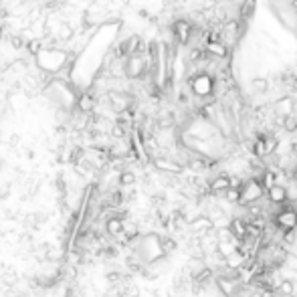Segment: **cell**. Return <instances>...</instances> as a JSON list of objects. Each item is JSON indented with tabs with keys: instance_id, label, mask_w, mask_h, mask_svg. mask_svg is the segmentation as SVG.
<instances>
[{
	"instance_id": "obj_1",
	"label": "cell",
	"mask_w": 297,
	"mask_h": 297,
	"mask_svg": "<svg viewBox=\"0 0 297 297\" xmlns=\"http://www.w3.org/2000/svg\"><path fill=\"white\" fill-rule=\"evenodd\" d=\"M117 35H119V22L115 20L101 22L91 31L89 38L81 47V51L73 53L75 57H73L71 71L67 75V79L73 83L77 93L89 91L93 83L99 79V75L111 65L113 45L117 40Z\"/></svg>"
},
{
	"instance_id": "obj_2",
	"label": "cell",
	"mask_w": 297,
	"mask_h": 297,
	"mask_svg": "<svg viewBox=\"0 0 297 297\" xmlns=\"http://www.w3.org/2000/svg\"><path fill=\"white\" fill-rule=\"evenodd\" d=\"M73 53L69 49L63 47H43L40 53L35 57L37 69L47 75V77H63L67 79L71 71V63H73Z\"/></svg>"
},
{
	"instance_id": "obj_3",
	"label": "cell",
	"mask_w": 297,
	"mask_h": 297,
	"mask_svg": "<svg viewBox=\"0 0 297 297\" xmlns=\"http://www.w3.org/2000/svg\"><path fill=\"white\" fill-rule=\"evenodd\" d=\"M43 97L55 107V110L73 111L77 101V89L69 79L63 77H51L43 85Z\"/></svg>"
},
{
	"instance_id": "obj_4",
	"label": "cell",
	"mask_w": 297,
	"mask_h": 297,
	"mask_svg": "<svg viewBox=\"0 0 297 297\" xmlns=\"http://www.w3.org/2000/svg\"><path fill=\"white\" fill-rule=\"evenodd\" d=\"M150 71V57L148 55H130L124 59V75L128 79H142Z\"/></svg>"
},
{
	"instance_id": "obj_5",
	"label": "cell",
	"mask_w": 297,
	"mask_h": 297,
	"mask_svg": "<svg viewBox=\"0 0 297 297\" xmlns=\"http://www.w3.org/2000/svg\"><path fill=\"white\" fill-rule=\"evenodd\" d=\"M263 196H265V188L261 186V182H259L257 178H249V180L242 182L239 204H241V206L255 204V202H259Z\"/></svg>"
},
{
	"instance_id": "obj_6",
	"label": "cell",
	"mask_w": 297,
	"mask_h": 297,
	"mask_svg": "<svg viewBox=\"0 0 297 297\" xmlns=\"http://www.w3.org/2000/svg\"><path fill=\"white\" fill-rule=\"evenodd\" d=\"M97 107V97L93 95L91 91H81L77 93V101H75V110L77 113H83V115H89L93 113V110Z\"/></svg>"
},
{
	"instance_id": "obj_7",
	"label": "cell",
	"mask_w": 297,
	"mask_h": 297,
	"mask_svg": "<svg viewBox=\"0 0 297 297\" xmlns=\"http://www.w3.org/2000/svg\"><path fill=\"white\" fill-rule=\"evenodd\" d=\"M188 228H190V233H194V235H208V233H212L214 231V223H212V219L208 217V214H196V217L186 224Z\"/></svg>"
},
{
	"instance_id": "obj_8",
	"label": "cell",
	"mask_w": 297,
	"mask_h": 297,
	"mask_svg": "<svg viewBox=\"0 0 297 297\" xmlns=\"http://www.w3.org/2000/svg\"><path fill=\"white\" fill-rule=\"evenodd\" d=\"M190 89H192L194 95H198V97H206V95H210V93H212V79H210V75L202 73V75L192 77V81H190Z\"/></svg>"
},
{
	"instance_id": "obj_9",
	"label": "cell",
	"mask_w": 297,
	"mask_h": 297,
	"mask_svg": "<svg viewBox=\"0 0 297 297\" xmlns=\"http://www.w3.org/2000/svg\"><path fill=\"white\" fill-rule=\"evenodd\" d=\"M226 231H228V235H231V239H235L237 242H241L242 239L247 237V224H245V221H242L241 217H235V219L228 221Z\"/></svg>"
},
{
	"instance_id": "obj_10",
	"label": "cell",
	"mask_w": 297,
	"mask_h": 297,
	"mask_svg": "<svg viewBox=\"0 0 297 297\" xmlns=\"http://www.w3.org/2000/svg\"><path fill=\"white\" fill-rule=\"evenodd\" d=\"M152 164H154L158 170L166 172V174H182V172H184V168L178 164V162L168 160V158H154Z\"/></svg>"
},
{
	"instance_id": "obj_11",
	"label": "cell",
	"mask_w": 297,
	"mask_h": 297,
	"mask_svg": "<svg viewBox=\"0 0 297 297\" xmlns=\"http://www.w3.org/2000/svg\"><path fill=\"white\" fill-rule=\"evenodd\" d=\"M265 194L269 196V202H271V204H275V206H281V204H285V202H289V200H287V190H285V186H281V184L271 186Z\"/></svg>"
},
{
	"instance_id": "obj_12",
	"label": "cell",
	"mask_w": 297,
	"mask_h": 297,
	"mask_svg": "<svg viewBox=\"0 0 297 297\" xmlns=\"http://www.w3.org/2000/svg\"><path fill=\"white\" fill-rule=\"evenodd\" d=\"M172 35L176 37V40L180 45H186L190 40V24L186 20H176L172 24Z\"/></svg>"
},
{
	"instance_id": "obj_13",
	"label": "cell",
	"mask_w": 297,
	"mask_h": 297,
	"mask_svg": "<svg viewBox=\"0 0 297 297\" xmlns=\"http://www.w3.org/2000/svg\"><path fill=\"white\" fill-rule=\"evenodd\" d=\"M226 188H228V174H226V172L219 174V176H214V178L208 182V190H210L212 196L223 194V192L226 190Z\"/></svg>"
},
{
	"instance_id": "obj_14",
	"label": "cell",
	"mask_w": 297,
	"mask_h": 297,
	"mask_svg": "<svg viewBox=\"0 0 297 297\" xmlns=\"http://www.w3.org/2000/svg\"><path fill=\"white\" fill-rule=\"evenodd\" d=\"M105 231H107V235H111V237H119L121 233H124V221H121L117 214L111 217V219H107L105 221Z\"/></svg>"
},
{
	"instance_id": "obj_15",
	"label": "cell",
	"mask_w": 297,
	"mask_h": 297,
	"mask_svg": "<svg viewBox=\"0 0 297 297\" xmlns=\"http://www.w3.org/2000/svg\"><path fill=\"white\" fill-rule=\"evenodd\" d=\"M277 297H293L295 295V283L291 279H281L279 285L275 287Z\"/></svg>"
},
{
	"instance_id": "obj_16",
	"label": "cell",
	"mask_w": 297,
	"mask_h": 297,
	"mask_svg": "<svg viewBox=\"0 0 297 297\" xmlns=\"http://www.w3.org/2000/svg\"><path fill=\"white\" fill-rule=\"evenodd\" d=\"M275 107H277V113H279V117H287V115H291V111H293V99H291V97L279 99Z\"/></svg>"
},
{
	"instance_id": "obj_17",
	"label": "cell",
	"mask_w": 297,
	"mask_h": 297,
	"mask_svg": "<svg viewBox=\"0 0 297 297\" xmlns=\"http://www.w3.org/2000/svg\"><path fill=\"white\" fill-rule=\"evenodd\" d=\"M251 89H253V93H267V89H269V81H267L265 77H253V81H251Z\"/></svg>"
},
{
	"instance_id": "obj_18",
	"label": "cell",
	"mask_w": 297,
	"mask_h": 297,
	"mask_svg": "<svg viewBox=\"0 0 297 297\" xmlns=\"http://www.w3.org/2000/svg\"><path fill=\"white\" fill-rule=\"evenodd\" d=\"M206 53H210V55H214V57H224L226 47L223 43H217V40H210V43L206 45Z\"/></svg>"
},
{
	"instance_id": "obj_19",
	"label": "cell",
	"mask_w": 297,
	"mask_h": 297,
	"mask_svg": "<svg viewBox=\"0 0 297 297\" xmlns=\"http://www.w3.org/2000/svg\"><path fill=\"white\" fill-rule=\"evenodd\" d=\"M43 47L45 45H43V40H40V38H31V40H26V45H24V49L29 51V55H33V57H37Z\"/></svg>"
},
{
	"instance_id": "obj_20",
	"label": "cell",
	"mask_w": 297,
	"mask_h": 297,
	"mask_svg": "<svg viewBox=\"0 0 297 297\" xmlns=\"http://www.w3.org/2000/svg\"><path fill=\"white\" fill-rule=\"evenodd\" d=\"M117 180H119L121 186H133V184H136V174H133L131 170H121Z\"/></svg>"
},
{
	"instance_id": "obj_21",
	"label": "cell",
	"mask_w": 297,
	"mask_h": 297,
	"mask_svg": "<svg viewBox=\"0 0 297 297\" xmlns=\"http://www.w3.org/2000/svg\"><path fill=\"white\" fill-rule=\"evenodd\" d=\"M223 198H224L226 202H231V204H239L241 190H237V188H226V190L223 192Z\"/></svg>"
},
{
	"instance_id": "obj_22",
	"label": "cell",
	"mask_w": 297,
	"mask_h": 297,
	"mask_svg": "<svg viewBox=\"0 0 297 297\" xmlns=\"http://www.w3.org/2000/svg\"><path fill=\"white\" fill-rule=\"evenodd\" d=\"M176 247H178V242L174 241V239H170V237H162V251H164V255H168V253H172V251H176Z\"/></svg>"
},
{
	"instance_id": "obj_23",
	"label": "cell",
	"mask_w": 297,
	"mask_h": 297,
	"mask_svg": "<svg viewBox=\"0 0 297 297\" xmlns=\"http://www.w3.org/2000/svg\"><path fill=\"white\" fill-rule=\"evenodd\" d=\"M24 45H26V40H24L20 35H12V37H10V47H12V49L20 51V49H24Z\"/></svg>"
},
{
	"instance_id": "obj_24",
	"label": "cell",
	"mask_w": 297,
	"mask_h": 297,
	"mask_svg": "<svg viewBox=\"0 0 297 297\" xmlns=\"http://www.w3.org/2000/svg\"><path fill=\"white\" fill-rule=\"evenodd\" d=\"M255 6V0H247L245 2V6L241 8V12H242V19H249L251 17V8Z\"/></svg>"
},
{
	"instance_id": "obj_25",
	"label": "cell",
	"mask_w": 297,
	"mask_h": 297,
	"mask_svg": "<svg viewBox=\"0 0 297 297\" xmlns=\"http://www.w3.org/2000/svg\"><path fill=\"white\" fill-rule=\"evenodd\" d=\"M19 142H20V138L17 136V133H15V136H10V144H12V146H15V144H19Z\"/></svg>"
},
{
	"instance_id": "obj_26",
	"label": "cell",
	"mask_w": 297,
	"mask_h": 297,
	"mask_svg": "<svg viewBox=\"0 0 297 297\" xmlns=\"http://www.w3.org/2000/svg\"><path fill=\"white\" fill-rule=\"evenodd\" d=\"M2 37H4V24H2V20H0V40H2Z\"/></svg>"
},
{
	"instance_id": "obj_27",
	"label": "cell",
	"mask_w": 297,
	"mask_h": 297,
	"mask_svg": "<svg viewBox=\"0 0 297 297\" xmlns=\"http://www.w3.org/2000/svg\"><path fill=\"white\" fill-rule=\"evenodd\" d=\"M0 170H2V160H0Z\"/></svg>"
}]
</instances>
